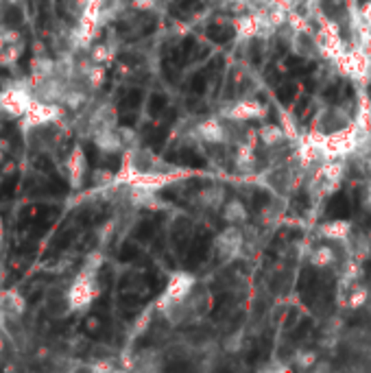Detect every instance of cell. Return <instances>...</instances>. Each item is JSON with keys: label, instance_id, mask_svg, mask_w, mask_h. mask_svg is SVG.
<instances>
[{"label": "cell", "instance_id": "836d02e7", "mask_svg": "<svg viewBox=\"0 0 371 373\" xmlns=\"http://www.w3.org/2000/svg\"><path fill=\"white\" fill-rule=\"evenodd\" d=\"M112 369H114V362H110V360H100V362L92 364V371H112Z\"/></svg>", "mask_w": 371, "mask_h": 373}, {"label": "cell", "instance_id": "8992f818", "mask_svg": "<svg viewBox=\"0 0 371 373\" xmlns=\"http://www.w3.org/2000/svg\"><path fill=\"white\" fill-rule=\"evenodd\" d=\"M334 65H336V70H339V75L354 79V81H365L371 77V51L358 44H352L334 61Z\"/></svg>", "mask_w": 371, "mask_h": 373}, {"label": "cell", "instance_id": "d4e9b609", "mask_svg": "<svg viewBox=\"0 0 371 373\" xmlns=\"http://www.w3.org/2000/svg\"><path fill=\"white\" fill-rule=\"evenodd\" d=\"M164 354L160 350H142L140 354H136V362L131 364V369H142V371H157L164 367Z\"/></svg>", "mask_w": 371, "mask_h": 373}, {"label": "cell", "instance_id": "30bf717a", "mask_svg": "<svg viewBox=\"0 0 371 373\" xmlns=\"http://www.w3.org/2000/svg\"><path fill=\"white\" fill-rule=\"evenodd\" d=\"M33 96L28 85L24 83H16V85H9L0 92V110H3L9 118H22L26 114V110L31 107L33 103Z\"/></svg>", "mask_w": 371, "mask_h": 373}, {"label": "cell", "instance_id": "83f0119b", "mask_svg": "<svg viewBox=\"0 0 371 373\" xmlns=\"http://www.w3.org/2000/svg\"><path fill=\"white\" fill-rule=\"evenodd\" d=\"M319 360V354L315 350H299L295 356H293V369H315Z\"/></svg>", "mask_w": 371, "mask_h": 373}, {"label": "cell", "instance_id": "5b68a950", "mask_svg": "<svg viewBox=\"0 0 371 373\" xmlns=\"http://www.w3.org/2000/svg\"><path fill=\"white\" fill-rule=\"evenodd\" d=\"M245 247H247V238H245V229L241 225H227L212 241V253L223 266L239 260Z\"/></svg>", "mask_w": 371, "mask_h": 373}, {"label": "cell", "instance_id": "74e56055", "mask_svg": "<svg viewBox=\"0 0 371 373\" xmlns=\"http://www.w3.org/2000/svg\"><path fill=\"white\" fill-rule=\"evenodd\" d=\"M3 231H5V227H3V219H0V243H3Z\"/></svg>", "mask_w": 371, "mask_h": 373}, {"label": "cell", "instance_id": "4fadbf2b", "mask_svg": "<svg viewBox=\"0 0 371 373\" xmlns=\"http://www.w3.org/2000/svg\"><path fill=\"white\" fill-rule=\"evenodd\" d=\"M354 231V225L352 221L348 219H334V221H325L317 227V236L325 243H332V245H343Z\"/></svg>", "mask_w": 371, "mask_h": 373}, {"label": "cell", "instance_id": "8fae6325", "mask_svg": "<svg viewBox=\"0 0 371 373\" xmlns=\"http://www.w3.org/2000/svg\"><path fill=\"white\" fill-rule=\"evenodd\" d=\"M223 118L227 120H234V122H254V120H262L266 116V105L260 103L258 98L249 96V98H241V100H234V103L225 105L221 112H219Z\"/></svg>", "mask_w": 371, "mask_h": 373}, {"label": "cell", "instance_id": "603a6c76", "mask_svg": "<svg viewBox=\"0 0 371 373\" xmlns=\"http://www.w3.org/2000/svg\"><path fill=\"white\" fill-rule=\"evenodd\" d=\"M286 203H288V196L273 194V199L260 210V225H271V223L280 221L286 212Z\"/></svg>", "mask_w": 371, "mask_h": 373}, {"label": "cell", "instance_id": "d6986e66", "mask_svg": "<svg viewBox=\"0 0 371 373\" xmlns=\"http://www.w3.org/2000/svg\"><path fill=\"white\" fill-rule=\"evenodd\" d=\"M221 219L227 225H245L249 221V210L243 199H227L221 208Z\"/></svg>", "mask_w": 371, "mask_h": 373}, {"label": "cell", "instance_id": "ba28073f", "mask_svg": "<svg viewBox=\"0 0 371 373\" xmlns=\"http://www.w3.org/2000/svg\"><path fill=\"white\" fill-rule=\"evenodd\" d=\"M352 122H354V103H339V105H328L319 110L310 129L319 133H332Z\"/></svg>", "mask_w": 371, "mask_h": 373}, {"label": "cell", "instance_id": "7c38bea8", "mask_svg": "<svg viewBox=\"0 0 371 373\" xmlns=\"http://www.w3.org/2000/svg\"><path fill=\"white\" fill-rule=\"evenodd\" d=\"M66 173H68V182L73 190H79L88 175V157L81 145L73 147V151L66 157Z\"/></svg>", "mask_w": 371, "mask_h": 373}, {"label": "cell", "instance_id": "d6a6232c", "mask_svg": "<svg viewBox=\"0 0 371 373\" xmlns=\"http://www.w3.org/2000/svg\"><path fill=\"white\" fill-rule=\"evenodd\" d=\"M358 16L367 26H371V0H365V3L358 7Z\"/></svg>", "mask_w": 371, "mask_h": 373}, {"label": "cell", "instance_id": "f546056e", "mask_svg": "<svg viewBox=\"0 0 371 373\" xmlns=\"http://www.w3.org/2000/svg\"><path fill=\"white\" fill-rule=\"evenodd\" d=\"M149 325H151V308L149 310H145L136 321H133V336H140V334H145L147 330H149Z\"/></svg>", "mask_w": 371, "mask_h": 373}, {"label": "cell", "instance_id": "e575fe53", "mask_svg": "<svg viewBox=\"0 0 371 373\" xmlns=\"http://www.w3.org/2000/svg\"><path fill=\"white\" fill-rule=\"evenodd\" d=\"M221 3H227V5H236V7H251L256 0H221Z\"/></svg>", "mask_w": 371, "mask_h": 373}, {"label": "cell", "instance_id": "9a60e30c", "mask_svg": "<svg viewBox=\"0 0 371 373\" xmlns=\"http://www.w3.org/2000/svg\"><path fill=\"white\" fill-rule=\"evenodd\" d=\"M225 201H227V194H225V186L221 184H208L194 194V203L206 212H221Z\"/></svg>", "mask_w": 371, "mask_h": 373}, {"label": "cell", "instance_id": "4316f807", "mask_svg": "<svg viewBox=\"0 0 371 373\" xmlns=\"http://www.w3.org/2000/svg\"><path fill=\"white\" fill-rule=\"evenodd\" d=\"M24 53V40H18V42H11L7 44L3 51H0V65H11L16 63Z\"/></svg>", "mask_w": 371, "mask_h": 373}, {"label": "cell", "instance_id": "44dd1931", "mask_svg": "<svg viewBox=\"0 0 371 373\" xmlns=\"http://www.w3.org/2000/svg\"><path fill=\"white\" fill-rule=\"evenodd\" d=\"M0 310L7 315V319L22 317L26 310V299L16 288H7V290L0 293Z\"/></svg>", "mask_w": 371, "mask_h": 373}, {"label": "cell", "instance_id": "484cf974", "mask_svg": "<svg viewBox=\"0 0 371 373\" xmlns=\"http://www.w3.org/2000/svg\"><path fill=\"white\" fill-rule=\"evenodd\" d=\"M114 55H116V51L108 42H98V44L90 46V61H94V63H103L105 65V63H110L114 59Z\"/></svg>", "mask_w": 371, "mask_h": 373}, {"label": "cell", "instance_id": "7402d4cb", "mask_svg": "<svg viewBox=\"0 0 371 373\" xmlns=\"http://www.w3.org/2000/svg\"><path fill=\"white\" fill-rule=\"evenodd\" d=\"M354 122L360 129V133L371 131V98L365 92H358L354 103Z\"/></svg>", "mask_w": 371, "mask_h": 373}, {"label": "cell", "instance_id": "6da1fadb", "mask_svg": "<svg viewBox=\"0 0 371 373\" xmlns=\"http://www.w3.org/2000/svg\"><path fill=\"white\" fill-rule=\"evenodd\" d=\"M190 175L192 173L186 168L166 162L151 149L136 145L125 151L122 166L116 173V186H136L160 192L166 186H173L175 182H182Z\"/></svg>", "mask_w": 371, "mask_h": 373}, {"label": "cell", "instance_id": "ffe728a7", "mask_svg": "<svg viewBox=\"0 0 371 373\" xmlns=\"http://www.w3.org/2000/svg\"><path fill=\"white\" fill-rule=\"evenodd\" d=\"M308 262L317 270H328L332 266H339V253H336L332 245H317L310 249Z\"/></svg>", "mask_w": 371, "mask_h": 373}, {"label": "cell", "instance_id": "1f68e13d", "mask_svg": "<svg viewBox=\"0 0 371 373\" xmlns=\"http://www.w3.org/2000/svg\"><path fill=\"white\" fill-rule=\"evenodd\" d=\"M360 206H362V210L371 212V177L365 179V186H362V192H360Z\"/></svg>", "mask_w": 371, "mask_h": 373}, {"label": "cell", "instance_id": "52a82bcc", "mask_svg": "<svg viewBox=\"0 0 371 373\" xmlns=\"http://www.w3.org/2000/svg\"><path fill=\"white\" fill-rule=\"evenodd\" d=\"M319 20V28H317V44H319V51H321V57L323 59H330L332 63L339 59L343 53H345V40H343V33H341V26L336 24L334 20L325 18V16H317Z\"/></svg>", "mask_w": 371, "mask_h": 373}, {"label": "cell", "instance_id": "5bb4252c", "mask_svg": "<svg viewBox=\"0 0 371 373\" xmlns=\"http://www.w3.org/2000/svg\"><path fill=\"white\" fill-rule=\"evenodd\" d=\"M234 33H236V38L243 40V42L260 40L262 38V22H260L258 11L247 9L245 14L236 16L234 18Z\"/></svg>", "mask_w": 371, "mask_h": 373}, {"label": "cell", "instance_id": "ac0fdd59", "mask_svg": "<svg viewBox=\"0 0 371 373\" xmlns=\"http://www.w3.org/2000/svg\"><path fill=\"white\" fill-rule=\"evenodd\" d=\"M343 247H345L348 256H352V258L365 262L367 258H371V236H369L367 231L354 227L352 236L343 243Z\"/></svg>", "mask_w": 371, "mask_h": 373}, {"label": "cell", "instance_id": "9c48e42d", "mask_svg": "<svg viewBox=\"0 0 371 373\" xmlns=\"http://www.w3.org/2000/svg\"><path fill=\"white\" fill-rule=\"evenodd\" d=\"M61 116H63V107L59 103H53V100H44V98H33L31 107L20 120H22V129L28 131V129L55 125L61 120Z\"/></svg>", "mask_w": 371, "mask_h": 373}, {"label": "cell", "instance_id": "4dcf8cb0", "mask_svg": "<svg viewBox=\"0 0 371 373\" xmlns=\"http://www.w3.org/2000/svg\"><path fill=\"white\" fill-rule=\"evenodd\" d=\"M18 40H22L18 31L0 28V51H3V48H5L7 44H11V42H18Z\"/></svg>", "mask_w": 371, "mask_h": 373}, {"label": "cell", "instance_id": "ab89813d", "mask_svg": "<svg viewBox=\"0 0 371 373\" xmlns=\"http://www.w3.org/2000/svg\"><path fill=\"white\" fill-rule=\"evenodd\" d=\"M336 3H341V0H336Z\"/></svg>", "mask_w": 371, "mask_h": 373}, {"label": "cell", "instance_id": "3957f363", "mask_svg": "<svg viewBox=\"0 0 371 373\" xmlns=\"http://www.w3.org/2000/svg\"><path fill=\"white\" fill-rule=\"evenodd\" d=\"M197 288V275L190 270H175V273L168 278L164 293L155 299V310L164 315L168 308L177 306L184 299L190 297V293Z\"/></svg>", "mask_w": 371, "mask_h": 373}, {"label": "cell", "instance_id": "cb8c5ba5", "mask_svg": "<svg viewBox=\"0 0 371 373\" xmlns=\"http://www.w3.org/2000/svg\"><path fill=\"white\" fill-rule=\"evenodd\" d=\"M369 286H365L362 282L360 284H354L352 288L343 290L345 297H343V306L352 312H358V310H365L367 301H369Z\"/></svg>", "mask_w": 371, "mask_h": 373}, {"label": "cell", "instance_id": "f35d334b", "mask_svg": "<svg viewBox=\"0 0 371 373\" xmlns=\"http://www.w3.org/2000/svg\"><path fill=\"white\" fill-rule=\"evenodd\" d=\"M9 3H18V0H9Z\"/></svg>", "mask_w": 371, "mask_h": 373}, {"label": "cell", "instance_id": "7a4b0ae2", "mask_svg": "<svg viewBox=\"0 0 371 373\" xmlns=\"http://www.w3.org/2000/svg\"><path fill=\"white\" fill-rule=\"evenodd\" d=\"M98 295H100L98 270L81 266V270L68 288V308L73 312H85V310H90V306Z\"/></svg>", "mask_w": 371, "mask_h": 373}, {"label": "cell", "instance_id": "2e32d148", "mask_svg": "<svg viewBox=\"0 0 371 373\" xmlns=\"http://www.w3.org/2000/svg\"><path fill=\"white\" fill-rule=\"evenodd\" d=\"M92 140H94L96 149L103 151V153H120V151L127 149L118 127H108V129L94 131L92 133Z\"/></svg>", "mask_w": 371, "mask_h": 373}, {"label": "cell", "instance_id": "8d00e7d4", "mask_svg": "<svg viewBox=\"0 0 371 373\" xmlns=\"http://www.w3.org/2000/svg\"><path fill=\"white\" fill-rule=\"evenodd\" d=\"M365 310L371 315V290H369V301H367V306H365Z\"/></svg>", "mask_w": 371, "mask_h": 373}, {"label": "cell", "instance_id": "d590c367", "mask_svg": "<svg viewBox=\"0 0 371 373\" xmlns=\"http://www.w3.org/2000/svg\"><path fill=\"white\" fill-rule=\"evenodd\" d=\"M5 319H7V315L0 310V332H3V325H5Z\"/></svg>", "mask_w": 371, "mask_h": 373}, {"label": "cell", "instance_id": "60d3db41", "mask_svg": "<svg viewBox=\"0 0 371 373\" xmlns=\"http://www.w3.org/2000/svg\"><path fill=\"white\" fill-rule=\"evenodd\" d=\"M369 173H371V171H369Z\"/></svg>", "mask_w": 371, "mask_h": 373}, {"label": "cell", "instance_id": "f1b7e54d", "mask_svg": "<svg viewBox=\"0 0 371 373\" xmlns=\"http://www.w3.org/2000/svg\"><path fill=\"white\" fill-rule=\"evenodd\" d=\"M243 345H245V332L239 330V332H234V334L227 336V341H225L223 347H225L227 354H239L243 350Z\"/></svg>", "mask_w": 371, "mask_h": 373}, {"label": "cell", "instance_id": "e0dca14e", "mask_svg": "<svg viewBox=\"0 0 371 373\" xmlns=\"http://www.w3.org/2000/svg\"><path fill=\"white\" fill-rule=\"evenodd\" d=\"M256 133H258V142H260L264 149H268V151H276V149H280L286 140H291L288 133H286V129H284L282 125H276V122H264V125H260V127L256 129Z\"/></svg>", "mask_w": 371, "mask_h": 373}, {"label": "cell", "instance_id": "277c9868", "mask_svg": "<svg viewBox=\"0 0 371 373\" xmlns=\"http://www.w3.org/2000/svg\"><path fill=\"white\" fill-rule=\"evenodd\" d=\"M258 182L262 188L271 190L273 194L288 196L297 186H299V171L291 164H268L262 173H258Z\"/></svg>", "mask_w": 371, "mask_h": 373}]
</instances>
